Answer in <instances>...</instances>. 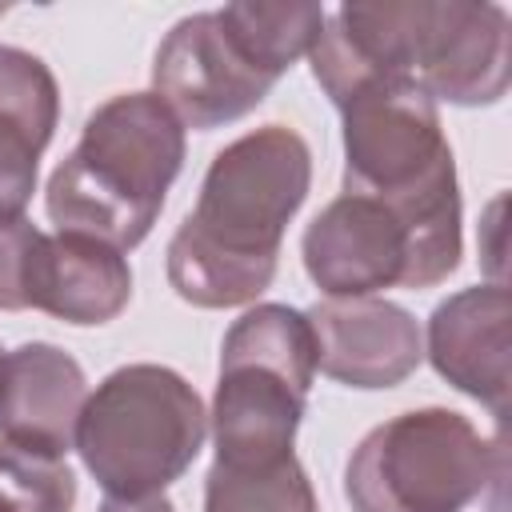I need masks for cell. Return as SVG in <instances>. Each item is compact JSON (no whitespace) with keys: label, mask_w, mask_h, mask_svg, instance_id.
I'll use <instances>...</instances> for the list:
<instances>
[{"label":"cell","mask_w":512,"mask_h":512,"mask_svg":"<svg viewBox=\"0 0 512 512\" xmlns=\"http://www.w3.org/2000/svg\"><path fill=\"white\" fill-rule=\"evenodd\" d=\"M316 336V368L348 388H396L424 356V336L412 312L376 296L320 300L308 312Z\"/></svg>","instance_id":"obj_10"},{"label":"cell","mask_w":512,"mask_h":512,"mask_svg":"<svg viewBox=\"0 0 512 512\" xmlns=\"http://www.w3.org/2000/svg\"><path fill=\"white\" fill-rule=\"evenodd\" d=\"M408 76L460 108L496 104L508 92V12L464 0H396Z\"/></svg>","instance_id":"obj_7"},{"label":"cell","mask_w":512,"mask_h":512,"mask_svg":"<svg viewBox=\"0 0 512 512\" xmlns=\"http://www.w3.org/2000/svg\"><path fill=\"white\" fill-rule=\"evenodd\" d=\"M316 376V336L288 304L248 308L224 336L212 396L216 464L260 468L292 456Z\"/></svg>","instance_id":"obj_3"},{"label":"cell","mask_w":512,"mask_h":512,"mask_svg":"<svg viewBox=\"0 0 512 512\" xmlns=\"http://www.w3.org/2000/svg\"><path fill=\"white\" fill-rule=\"evenodd\" d=\"M0 512H8V508H4V504H0Z\"/></svg>","instance_id":"obj_21"},{"label":"cell","mask_w":512,"mask_h":512,"mask_svg":"<svg viewBox=\"0 0 512 512\" xmlns=\"http://www.w3.org/2000/svg\"><path fill=\"white\" fill-rule=\"evenodd\" d=\"M340 116L344 192L412 204L456 188V164L436 100L416 80H380L340 104Z\"/></svg>","instance_id":"obj_6"},{"label":"cell","mask_w":512,"mask_h":512,"mask_svg":"<svg viewBox=\"0 0 512 512\" xmlns=\"http://www.w3.org/2000/svg\"><path fill=\"white\" fill-rule=\"evenodd\" d=\"M304 272L332 300L372 296L408 280V232L392 208L364 192L328 200L300 240Z\"/></svg>","instance_id":"obj_9"},{"label":"cell","mask_w":512,"mask_h":512,"mask_svg":"<svg viewBox=\"0 0 512 512\" xmlns=\"http://www.w3.org/2000/svg\"><path fill=\"white\" fill-rule=\"evenodd\" d=\"M0 504L8 512H72L76 476L64 456L0 440Z\"/></svg>","instance_id":"obj_17"},{"label":"cell","mask_w":512,"mask_h":512,"mask_svg":"<svg viewBox=\"0 0 512 512\" xmlns=\"http://www.w3.org/2000/svg\"><path fill=\"white\" fill-rule=\"evenodd\" d=\"M312 184V152L296 128L264 124L224 144L196 208L168 240V284L192 308L252 304L276 276L280 240Z\"/></svg>","instance_id":"obj_1"},{"label":"cell","mask_w":512,"mask_h":512,"mask_svg":"<svg viewBox=\"0 0 512 512\" xmlns=\"http://www.w3.org/2000/svg\"><path fill=\"white\" fill-rule=\"evenodd\" d=\"M100 512H176L164 492L156 496H104Z\"/></svg>","instance_id":"obj_19"},{"label":"cell","mask_w":512,"mask_h":512,"mask_svg":"<svg viewBox=\"0 0 512 512\" xmlns=\"http://www.w3.org/2000/svg\"><path fill=\"white\" fill-rule=\"evenodd\" d=\"M204 512H320V504L292 452L260 468H228L212 460L204 476Z\"/></svg>","instance_id":"obj_16"},{"label":"cell","mask_w":512,"mask_h":512,"mask_svg":"<svg viewBox=\"0 0 512 512\" xmlns=\"http://www.w3.org/2000/svg\"><path fill=\"white\" fill-rule=\"evenodd\" d=\"M56 120L60 88L52 68L24 48L0 44V224L24 216Z\"/></svg>","instance_id":"obj_14"},{"label":"cell","mask_w":512,"mask_h":512,"mask_svg":"<svg viewBox=\"0 0 512 512\" xmlns=\"http://www.w3.org/2000/svg\"><path fill=\"white\" fill-rule=\"evenodd\" d=\"M204 436V400L180 372L124 364L88 392L76 452L108 496H156L192 468Z\"/></svg>","instance_id":"obj_4"},{"label":"cell","mask_w":512,"mask_h":512,"mask_svg":"<svg viewBox=\"0 0 512 512\" xmlns=\"http://www.w3.org/2000/svg\"><path fill=\"white\" fill-rule=\"evenodd\" d=\"M512 304L504 284H476L428 316V360L432 368L460 388L464 396L480 400L496 420L508 416V356H512V336H508Z\"/></svg>","instance_id":"obj_11"},{"label":"cell","mask_w":512,"mask_h":512,"mask_svg":"<svg viewBox=\"0 0 512 512\" xmlns=\"http://www.w3.org/2000/svg\"><path fill=\"white\" fill-rule=\"evenodd\" d=\"M88 400L84 368L56 344L32 340L0 360V440L68 456Z\"/></svg>","instance_id":"obj_12"},{"label":"cell","mask_w":512,"mask_h":512,"mask_svg":"<svg viewBox=\"0 0 512 512\" xmlns=\"http://www.w3.org/2000/svg\"><path fill=\"white\" fill-rule=\"evenodd\" d=\"M504 476V436L484 440L452 408H412L356 444L344 496L352 512H464Z\"/></svg>","instance_id":"obj_5"},{"label":"cell","mask_w":512,"mask_h":512,"mask_svg":"<svg viewBox=\"0 0 512 512\" xmlns=\"http://www.w3.org/2000/svg\"><path fill=\"white\" fill-rule=\"evenodd\" d=\"M40 236L44 232L28 216L0 224V308L4 312L28 308V280H32V260H36Z\"/></svg>","instance_id":"obj_18"},{"label":"cell","mask_w":512,"mask_h":512,"mask_svg":"<svg viewBox=\"0 0 512 512\" xmlns=\"http://www.w3.org/2000/svg\"><path fill=\"white\" fill-rule=\"evenodd\" d=\"M4 12H8V8H4V4H0V16H4Z\"/></svg>","instance_id":"obj_20"},{"label":"cell","mask_w":512,"mask_h":512,"mask_svg":"<svg viewBox=\"0 0 512 512\" xmlns=\"http://www.w3.org/2000/svg\"><path fill=\"white\" fill-rule=\"evenodd\" d=\"M0 360H4V348H0Z\"/></svg>","instance_id":"obj_22"},{"label":"cell","mask_w":512,"mask_h":512,"mask_svg":"<svg viewBox=\"0 0 512 512\" xmlns=\"http://www.w3.org/2000/svg\"><path fill=\"white\" fill-rule=\"evenodd\" d=\"M180 164L184 124L172 108L156 92H120L84 120L76 148L48 176V220L56 232L132 252L152 232Z\"/></svg>","instance_id":"obj_2"},{"label":"cell","mask_w":512,"mask_h":512,"mask_svg":"<svg viewBox=\"0 0 512 512\" xmlns=\"http://www.w3.org/2000/svg\"><path fill=\"white\" fill-rule=\"evenodd\" d=\"M276 76L252 64L220 12H192L168 28L152 56V92L184 128L212 132L248 116L272 92Z\"/></svg>","instance_id":"obj_8"},{"label":"cell","mask_w":512,"mask_h":512,"mask_svg":"<svg viewBox=\"0 0 512 512\" xmlns=\"http://www.w3.org/2000/svg\"><path fill=\"white\" fill-rule=\"evenodd\" d=\"M216 12L228 24V32L236 36V44L252 56V64L276 80L300 56H308V48L316 44L324 16H328L320 4H260V0L224 4Z\"/></svg>","instance_id":"obj_15"},{"label":"cell","mask_w":512,"mask_h":512,"mask_svg":"<svg viewBox=\"0 0 512 512\" xmlns=\"http://www.w3.org/2000/svg\"><path fill=\"white\" fill-rule=\"evenodd\" d=\"M132 300V268L124 252L80 236L44 232L32 260L28 308H40L64 324H108Z\"/></svg>","instance_id":"obj_13"}]
</instances>
